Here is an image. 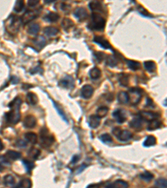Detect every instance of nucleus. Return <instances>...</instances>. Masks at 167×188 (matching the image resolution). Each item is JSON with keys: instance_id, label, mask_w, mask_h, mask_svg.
I'll list each match as a JSON object with an SVG mask.
<instances>
[{"instance_id": "5fc2aeb1", "label": "nucleus", "mask_w": 167, "mask_h": 188, "mask_svg": "<svg viewBox=\"0 0 167 188\" xmlns=\"http://www.w3.org/2000/svg\"><path fill=\"white\" fill-rule=\"evenodd\" d=\"M3 149H4V144H3V142H2L1 140H0V151H1Z\"/></svg>"}, {"instance_id": "393cba45", "label": "nucleus", "mask_w": 167, "mask_h": 188, "mask_svg": "<svg viewBox=\"0 0 167 188\" xmlns=\"http://www.w3.org/2000/svg\"><path fill=\"white\" fill-rule=\"evenodd\" d=\"M25 140L29 142V143H31V144H36L37 143V140H38V137H37V135L35 134V133L33 132H28L25 134Z\"/></svg>"}, {"instance_id": "4468645a", "label": "nucleus", "mask_w": 167, "mask_h": 188, "mask_svg": "<svg viewBox=\"0 0 167 188\" xmlns=\"http://www.w3.org/2000/svg\"><path fill=\"white\" fill-rule=\"evenodd\" d=\"M60 85L64 88L71 89V88H73L74 86H75V81H74V79L71 77V76H66V77L64 78L62 80L60 81Z\"/></svg>"}, {"instance_id": "a878e982", "label": "nucleus", "mask_w": 167, "mask_h": 188, "mask_svg": "<svg viewBox=\"0 0 167 188\" xmlns=\"http://www.w3.org/2000/svg\"><path fill=\"white\" fill-rule=\"evenodd\" d=\"M40 31V26L38 24H31L28 29V33L32 35H36Z\"/></svg>"}, {"instance_id": "f03ea898", "label": "nucleus", "mask_w": 167, "mask_h": 188, "mask_svg": "<svg viewBox=\"0 0 167 188\" xmlns=\"http://www.w3.org/2000/svg\"><path fill=\"white\" fill-rule=\"evenodd\" d=\"M22 18L15 15H11L5 22V27L6 29L9 34H15L18 32L22 24Z\"/></svg>"}, {"instance_id": "c756f323", "label": "nucleus", "mask_w": 167, "mask_h": 188, "mask_svg": "<svg viewBox=\"0 0 167 188\" xmlns=\"http://www.w3.org/2000/svg\"><path fill=\"white\" fill-rule=\"evenodd\" d=\"M4 183L6 187H12L15 183L14 177L12 175H6L4 178Z\"/></svg>"}, {"instance_id": "a211bd4d", "label": "nucleus", "mask_w": 167, "mask_h": 188, "mask_svg": "<svg viewBox=\"0 0 167 188\" xmlns=\"http://www.w3.org/2000/svg\"><path fill=\"white\" fill-rule=\"evenodd\" d=\"M33 43L38 49H41L46 45V39L44 36H38L36 39H33Z\"/></svg>"}, {"instance_id": "5701e85b", "label": "nucleus", "mask_w": 167, "mask_h": 188, "mask_svg": "<svg viewBox=\"0 0 167 188\" xmlns=\"http://www.w3.org/2000/svg\"><path fill=\"white\" fill-rule=\"evenodd\" d=\"M6 157L10 161H16L21 157V153L16 150H8L6 153Z\"/></svg>"}, {"instance_id": "3c124183", "label": "nucleus", "mask_w": 167, "mask_h": 188, "mask_svg": "<svg viewBox=\"0 0 167 188\" xmlns=\"http://www.w3.org/2000/svg\"><path fill=\"white\" fill-rule=\"evenodd\" d=\"M120 127H115V128L113 129V130H112V133L115 136H117L118 135H119V133L120 132Z\"/></svg>"}, {"instance_id": "bb28decb", "label": "nucleus", "mask_w": 167, "mask_h": 188, "mask_svg": "<svg viewBox=\"0 0 167 188\" xmlns=\"http://www.w3.org/2000/svg\"><path fill=\"white\" fill-rule=\"evenodd\" d=\"M144 67L148 72L153 73L156 70V64L154 61H146L144 63Z\"/></svg>"}, {"instance_id": "603ef678", "label": "nucleus", "mask_w": 167, "mask_h": 188, "mask_svg": "<svg viewBox=\"0 0 167 188\" xmlns=\"http://www.w3.org/2000/svg\"><path fill=\"white\" fill-rule=\"evenodd\" d=\"M79 159V156H74V158L72 160V163H75L76 162V161H78Z\"/></svg>"}, {"instance_id": "39448f33", "label": "nucleus", "mask_w": 167, "mask_h": 188, "mask_svg": "<svg viewBox=\"0 0 167 188\" xmlns=\"http://www.w3.org/2000/svg\"><path fill=\"white\" fill-rule=\"evenodd\" d=\"M129 101L132 105H136L142 98V90L140 88H131L129 90Z\"/></svg>"}, {"instance_id": "2f4dec72", "label": "nucleus", "mask_w": 167, "mask_h": 188, "mask_svg": "<svg viewBox=\"0 0 167 188\" xmlns=\"http://www.w3.org/2000/svg\"><path fill=\"white\" fill-rule=\"evenodd\" d=\"M40 150L37 149V148H31L29 150V152H28V155H29V158L33 159V160H35L38 157V156L40 155Z\"/></svg>"}, {"instance_id": "4d7b16f0", "label": "nucleus", "mask_w": 167, "mask_h": 188, "mask_svg": "<svg viewBox=\"0 0 167 188\" xmlns=\"http://www.w3.org/2000/svg\"><path fill=\"white\" fill-rule=\"evenodd\" d=\"M53 2H54V1H52V0H51V1H50V0H45L46 4H50V3H53Z\"/></svg>"}, {"instance_id": "aec40b11", "label": "nucleus", "mask_w": 167, "mask_h": 188, "mask_svg": "<svg viewBox=\"0 0 167 188\" xmlns=\"http://www.w3.org/2000/svg\"><path fill=\"white\" fill-rule=\"evenodd\" d=\"M129 126L135 130H140L142 127V120L140 118V116L134 117L132 120L129 122Z\"/></svg>"}, {"instance_id": "09e8293b", "label": "nucleus", "mask_w": 167, "mask_h": 188, "mask_svg": "<svg viewBox=\"0 0 167 188\" xmlns=\"http://www.w3.org/2000/svg\"><path fill=\"white\" fill-rule=\"evenodd\" d=\"M104 55H105V54H103L102 52H97V53L95 54V55L96 56V58L100 60V61L103 60V59L104 58Z\"/></svg>"}, {"instance_id": "c85d7f7f", "label": "nucleus", "mask_w": 167, "mask_h": 188, "mask_svg": "<svg viewBox=\"0 0 167 188\" xmlns=\"http://www.w3.org/2000/svg\"><path fill=\"white\" fill-rule=\"evenodd\" d=\"M101 76V71L99 68H93L89 71V77L91 78L92 80H98L100 79Z\"/></svg>"}, {"instance_id": "1a4fd4ad", "label": "nucleus", "mask_w": 167, "mask_h": 188, "mask_svg": "<svg viewBox=\"0 0 167 188\" xmlns=\"http://www.w3.org/2000/svg\"><path fill=\"white\" fill-rule=\"evenodd\" d=\"M40 12V9L38 10H31V11H27L24 13V15L23 16V23L24 24H27L29 22L32 21L35 18L38 16V13Z\"/></svg>"}, {"instance_id": "ea45409f", "label": "nucleus", "mask_w": 167, "mask_h": 188, "mask_svg": "<svg viewBox=\"0 0 167 188\" xmlns=\"http://www.w3.org/2000/svg\"><path fill=\"white\" fill-rule=\"evenodd\" d=\"M106 63H107V64H108L109 66H110V67H115L117 64V60L115 59V56L109 55L107 56V58H106Z\"/></svg>"}, {"instance_id": "c03bdc74", "label": "nucleus", "mask_w": 167, "mask_h": 188, "mask_svg": "<svg viewBox=\"0 0 167 188\" xmlns=\"http://www.w3.org/2000/svg\"><path fill=\"white\" fill-rule=\"evenodd\" d=\"M53 104H54V107H55V109H56L57 112L58 113V115L62 117L63 120H64V121H66L67 122V119H66V117H65V116H64V112H63V111L60 110V108H59V107H58V105L55 104V102H54V101H53Z\"/></svg>"}, {"instance_id": "49530a36", "label": "nucleus", "mask_w": 167, "mask_h": 188, "mask_svg": "<svg viewBox=\"0 0 167 188\" xmlns=\"http://www.w3.org/2000/svg\"><path fill=\"white\" fill-rule=\"evenodd\" d=\"M0 163H1V165H2V166H3V165H6V166H8V165H9V160H8L6 156H0Z\"/></svg>"}, {"instance_id": "a18cd8bd", "label": "nucleus", "mask_w": 167, "mask_h": 188, "mask_svg": "<svg viewBox=\"0 0 167 188\" xmlns=\"http://www.w3.org/2000/svg\"><path fill=\"white\" fill-rule=\"evenodd\" d=\"M138 11H139V13H141L142 15H144V16H146V17H150V14L148 13V11H147L145 8L141 7V6H140V7L138 8Z\"/></svg>"}, {"instance_id": "6e6552de", "label": "nucleus", "mask_w": 167, "mask_h": 188, "mask_svg": "<svg viewBox=\"0 0 167 188\" xmlns=\"http://www.w3.org/2000/svg\"><path fill=\"white\" fill-rule=\"evenodd\" d=\"M158 116L157 113H154L151 111H140V118L141 120L150 121V122L152 120H156Z\"/></svg>"}, {"instance_id": "cd10ccee", "label": "nucleus", "mask_w": 167, "mask_h": 188, "mask_svg": "<svg viewBox=\"0 0 167 188\" xmlns=\"http://www.w3.org/2000/svg\"><path fill=\"white\" fill-rule=\"evenodd\" d=\"M126 63H127L128 67H129L131 70H134V71L140 69V67H141L140 63H139L137 61H134V60H127Z\"/></svg>"}, {"instance_id": "4be33fe9", "label": "nucleus", "mask_w": 167, "mask_h": 188, "mask_svg": "<svg viewBox=\"0 0 167 188\" xmlns=\"http://www.w3.org/2000/svg\"><path fill=\"white\" fill-rule=\"evenodd\" d=\"M100 125V118L96 115H93L89 117V125L93 129H96L99 127Z\"/></svg>"}, {"instance_id": "f257e3e1", "label": "nucleus", "mask_w": 167, "mask_h": 188, "mask_svg": "<svg viewBox=\"0 0 167 188\" xmlns=\"http://www.w3.org/2000/svg\"><path fill=\"white\" fill-rule=\"evenodd\" d=\"M22 100L19 98H16L11 104H9V107H11V111L7 115L8 120L12 124H16L20 120V105Z\"/></svg>"}, {"instance_id": "2eb2a0df", "label": "nucleus", "mask_w": 167, "mask_h": 188, "mask_svg": "<svg viewBox=\"0 0 167 188\" xmlns=\"http://www.w3.org/2000/svg\"><path fill=\"white\" fill-rule=\"evenodd\" d=\"M116 137L121 141H129V139L132 137V133L129 130H121L120 132L119 133V135Z\"/></svg>"}, {"instance_id": "20e7f679", "label": "nucleus", "mask_w": 167, "mask_h": 188, "mask_svg": "<svg viewBox=\"0 0 167 188\" xmlns=\"http://www.w3.org/2000/svg\"><path fill=\"white\" fill-rule=\"evenodd\" d=\"M40 141L42 146L48 148L54 142V137L53 135L50 134L47 129L43 128L40 130Z\"/></svg>"}, {"instance_id": "473e14b6", "label": "nucleus", "mask_w": 167, "mask_h": 188, "mask_svg": "<svg viewBox=\"0 0 167 188\" xmlns=\"http://www.w3.org/2000/svg\"><path fill=\"white\" fill-rule=\"evenodd\" d=\"M109 109L108 107L106 106H101L100 108H98V110L96 111V116L100 118H103L104 116L108 114Z\"/></svg>"}, {"instance_id": "864d4df0", "label": "nucleus", "mask_w": 167, "mask_h": 188, "mask_svg": "<svg viewBox=\"0 0 167 188\" xmlns=\"http://www.w3.org/2000/svg\"><path fill=\"white\" fill-rule=\"evenodd\" d=\"M105 188H115L114 187V184L111 183H107L105 186Z\"/></svg>"}, {"instance_id": "f3484780", "label": "nucleus", "mask_w": 167, "mask_h": 188, "mask_svg": "<svg viewBox=\"0 0 167 188\" xmlns=\"http://www.w3.org/2000/svg\"><path fill=\"white\" fill-rule=\"evenodd\" d=\"M58 19H59V15L58 13H54V12L48 13L44 17V20H45L46 22H49V23H54V22L58 21Z\"/></svg>"}, {"instance_id": "7ed1b4c3", "label": "nucleus", "mask_w": 167, "mask_h": 188, "mask_svg": "<svg viewBox=\"0 0 167 188\" xmlns=\"http://www.w3.org/2000/svg\"><path fill=\"white\" fill-rule=\"evenodd\" d=\"M88 26L91 30L102 31L105 27V19L99 13H93L91 15V21Z\"/></svg>"}, {"instance_id": "58836bf2", "label": "nucleus", "mask_w": 167, "mask_h": 188, "mask_svg": "<svg viewBox=\"0 0 167 188\" xmlns=\"http://www.w3.org/2000/svg\"><path fill=\"white\" fill-rule=\"evenodd\" d=\"M160 125H161L160 121H159V120H152V121H150V125H148V130H155V129L159 128Z\"/></svg>"}, {"instance_id": "ddd939ff", "label": "nucleus", "mask_w": 167, "mask_h": 188, "mask_svg": "<svg viewBox=\"0 0 167 188\" xmlns=\"http://www.w3.org/2000/svg\"><path fill=\"white\" fill-rule=\"evenodd\" d=\"M89 9H91L93 12H97L98 13H100V12H103V4L101 2H99V1H93V2H90L89 4Z\"/></svg>"}, {"instance_id": "de8ad7c7", "label": "nucleus", "mask_w": 167, "mask_h": 188, "mask_svg": "<svg viewBox=\"0 0 167 188\" xmlns=\"http://www.w3.org/2000/svg\"><path fill=\"white\" fill-rule=\"evenodd\" d=\"M16 145L18 146V147H20V148H24V147H26L27 142L25 141H23V140H18L16 142Z\"/></svg>"}, {"instance_id": "e433bc0d", "label": "nucleus", "mask_w": 167, "mask_h": 188, "mask_svg": "<svg viewBox=\"0 0 167 188\" xmlns=\"http://www.w3.org/2000/svg\"><path fill=\"white\" fill-rule=\"evenodd\" d=\"M18 185H19L20 188H31L32 187V181L29 178H25V179L22 180Z\"/></svg>"}, {"instance_id": "37998d69", "label": "nucleus", "mask_w": 167, "mask_h": 188, "mask_svg": "<svg viewBox=\"0 0 167 188\" xmlns=\"http://www.w3.org/2000/svg\"><path fill=\"white\" fill-rule=\"evenodd\" d=\"M24 8V1H17L16 4H15V6H14V11L16 12V13H19L21 12L23 9Z\"/></svg>"}, {"instance_id": "a19ab883", "label": "nucleus", "mask_w": 167, "mask_h": 188, "mask_svg": "<svg viewBox=\"0 0 167 188\" xmlns=\"http://www.w3.org/2000/svg\"><path fill=\"white\" fill-rule=\"evenodd\" d=\"M155 185H156L157 188H166V180L165 179V178H159L158 180H156Z\"/></svg>"}, {"instance_id": "13d9d810", "label": "nucleus", "mask_w": 167, "mask_h": 188, "mask_svg": "<svg viewBox=\"0 0 167 188\" xmlns=\"http://www.w3.org/2000/svg\"><path fill=\"white\" fill-rule=\"evenodd\" d=\"M3 169H4V167H3V166L1 165V163H0V172L1 171H3Z\"/></svg>"}, {"instance_id": "6ab92c4d", "label": "nucleus", "mask_w": 167, "mask_h": 188, "mask_svg": "<svg viewBox=\"0 0 167 188\" xmlns=\"http://www.w3.org/2000/svg\"><path fill=\"white\" fill-rule=\"evenodd\" d=\"M117 99H118V101L120 104L125 105L129 102V94L125 91H120L117 95Z\"/></svg>"}, {"instance_id": "f8f14e48", "label": "nucleus", "mask_w": 167, "mask_h": 188, "mask_svg": "<svg viewBox=\"0 0 167 188\" xmlns=\"http://www.w3.org/2000/svg\"><path fill=\"white\" fill-rule=\"evenodd\" d=\"M94 88L89 85H85L81 89V96L84 99H89L94 94Z\"/></svg>"}, {"instance_id": "8fccbe9b", "label": "nucleus", "mask_w": 167, "mask_h": 188, "mask_svg": "<svg viewBox=\"0 0 167 188\" xmlns=\"http://www.w3.org/2000/svg\"><path fill=\"white\" fill-rule=\"evenodd\" d=\"M38 0H29V2H28V5H29V7H35L36 5L38 4Z\"/></svg>"}, {"instance_id": "dca6fc26", "label": "nucleus", "mask_w": 167, "mask_h": 188, "mask_svg": "<svg viewBox=\"0 0 167 188\" xmlns=\"http://www.w3.org/2000/svg\"><path fill=\"white\" fill-rule=\"evenodd\" d=\"M118 80L121 86H124V87L128 86L129 83V74H120L118 75Z\"/></svg>"}, {"instance_id": "bf43d9fd", "label": "nucleus", "mask_w": 167, "mask_h": 188, "mask_svg": "<svg viewBox=\"0 0 167 188\" xmlns=\"http://www.w3.org/2000/svg\"><path fill=\"white\" fill-rule=\"evenodd\" d=\"M151 188H157V187H151Z\"/></svg>"}, {"instance_id": "7c9ffc66", "label": "nucleus", "mask_w": 167, "mask_h": 188, "mask_svg": "<svg viewBox=\"0 0 167 188\" xmlns=\"http://www.w3.org/2000/svg\"><path fill=\"white\" fill-rule=\"evenodd\" d=\"M155 144H156V138L153 136H149L144 141V146H146V147L153 146Z\"/></svg>"}, {"instance_id": "9b49d317", "label": "nucleus", "mask_w": 167, "mask_h": 188, "mask_svg": "<svg viewBox=\"0 0 167 188\" xmlns=\"http://www.w3.org/2000/svg\"><path fill=\"white\" fill-rule=\"evenodd\" d=\"M94 42L98 43L100 46L104 48L105 49H111V50H113L112 46L110 45V43H109L108 40L103 38V37H101V36H95L94 38Z\"/></svg>"}, {"instance_id": "423d86ee", "label": "nucleus", "mask_w": 167, "mask_h": 188, "mask_svg": "<svg viewBox=\"0 0 167 188\" xmlns=\"http://www.w3.org/2000/svg\"><path fill=\"white\" fill-rule=\"evenodd\" d=\"M74 14H75V17L79 22H83L84 20H86L88 16H89L86 9H84L82 7H79V8H77V9H75V12H74Z\"/></svg>"}, {"instance_id": "412c9836", "label": "nucleus", "mask_w": 167, "mask_h": 188, "mask_svg": "<svg viewBox=\"0 0 167 188\" xmlns=\"http://www.w3.org/2000/svg\"><path fill=\"white\" fill-rule=\"evenodd\" d=\"M26 101L30 105H35L38 103V97L36 94L32 92H29L26 96Z\"/></svg>"}, {"instance_id": "4c0bfd02", "label": "nucleus", "mask_w": 167, "mask_h": 188, "mask_svg": "<svg viewBox=\"0 0 167 188\" xmlns=\"http://www.w3.org/2000/svg\"><path fill=\"white\" fill-rule=\"evenodd\" d=\"M140 178L142 180H144L146 182H149L150 181H151V180L154 178V175H152L150 172H149V171H145L144 173L140 174Z\"/></svg>"}, {"instance_id": "0eeeda50", "label": "nucleus", "mask_w": 167, "mask_h": 188, "mask_svg": "<svg viewBox=\"0 0 167 188\" xmlns=\"http://www.w3.org/2000/svg\"><path fill=\"white\" fill-rule=\"evenodd\" d=\"M112 116L115 118V120H116L118 123H120V124H123L124 122H125V120L127 119V116L125 115V111L121 110V109H118L116 111H114Z\"/></svg>"}, {"instance_id": "b1692460", "label": "nucleus", "mask_w": 167, "mask_h": 188, "mask_svg": "<svg viewBox=\"0 0 167 188\" xmlns=\"http://www.w3.org/2000/svg\"><path fill=\"white\" fill-rule=\"evenodd\" d=\"M44 33L49 37H54L55 35H57L58 33V29L55 27H46L44 29Z\"/></svg>"}, {"instance_id": "6e6d98bb", "label": "nucleus", "mask_w": 167, "mask_h": 188, "mask_svg": "<svg viewBox=\"0 0 167 188\" xmlns=\"http://www.w3.org/2000/svg\"><path fill=\"white\" fill-rule=\"evenodd\" d=\"M89 188H98V187L96 185H91L90 187H89Z\"/></svg>"}, {"instance_id": "72a5a7b5", "label": "nucleus", "mask_w": 167, "mask_h": 188, "mask_svg": "<svg viewBox=\"0 0 167 188\" xmlns=\"http://www.w3.org/2000/svg\"><path fill=\"white\" fill-rule=\"evenodd\" d=\"M23 165L24 166L25 169H26V171H28V172H30L34 168V167H35V165H34V163L33 161H29V160H26V159L23 160Z\"/></svg>"}, {"instance_id": "f704fd0d", "label": "nucleus", "mask_w": 167, "mask_h": 188, "mask_svg": "<svg viewBox=\"0 0 167 188\" xmlns=\"http://www.w3.org/2000/svg\"><path fill=\"white\" fill-rule=\"evenodd\" d=\"M114 187L115 188H128L129 184L126 182L125 181L123 180H117L114 183Z\"/></svg>"}, {"instance_id": "c9c22d12", "label": "nucleus", "mask_w": 167, "mask_h": 188, "mask_svg": "<svg viewBox=\"0 0 167 188\" xmlns=\"http://www.w3.org/2000/svg\"><path fill=\"white\" fill-rule=\"evenodd\" d=\"M61 25H62V27L64 29L68 30L75 25V24H74L73 21L70 20V19H69V18H64V19L63 20Z\"/></svg>"}, {"instance_id": "79ce46f5", "label": "nucleus", "mask_w": 167, "mask_h": 188, "mask_svg": "<svg viewBox=\"0 0 167 188\" xmlns=\"http://www.w3.org/2000/svg\"><path fill=\"white\" fill-rule=\"evenodd\" d=\"M100 139L101 140V141H103L104 143H107V144H109V143H111V142L113 141V139H112V137H111V136H110V135H109V134H107V133L101 135L100 137Z\"/></svg>"}, {"instance_id": "9d476101", "label": "nucleus", "mask_w": 167, "mask_h": 188, "mask_svg": "<svg viewBox=\"0 0 167 188\" xmlns=\"http://www.w3.org/2000/svg\"><path fill=\"white\" fill-rule=\"evenodd\" d=\"M36 124H37V120H36V118L33 116H32V115H29V116H27L24 118L23 125H24L26 129H31L33 128V127L36 125Z\"/></svg>"}]
</instances>
